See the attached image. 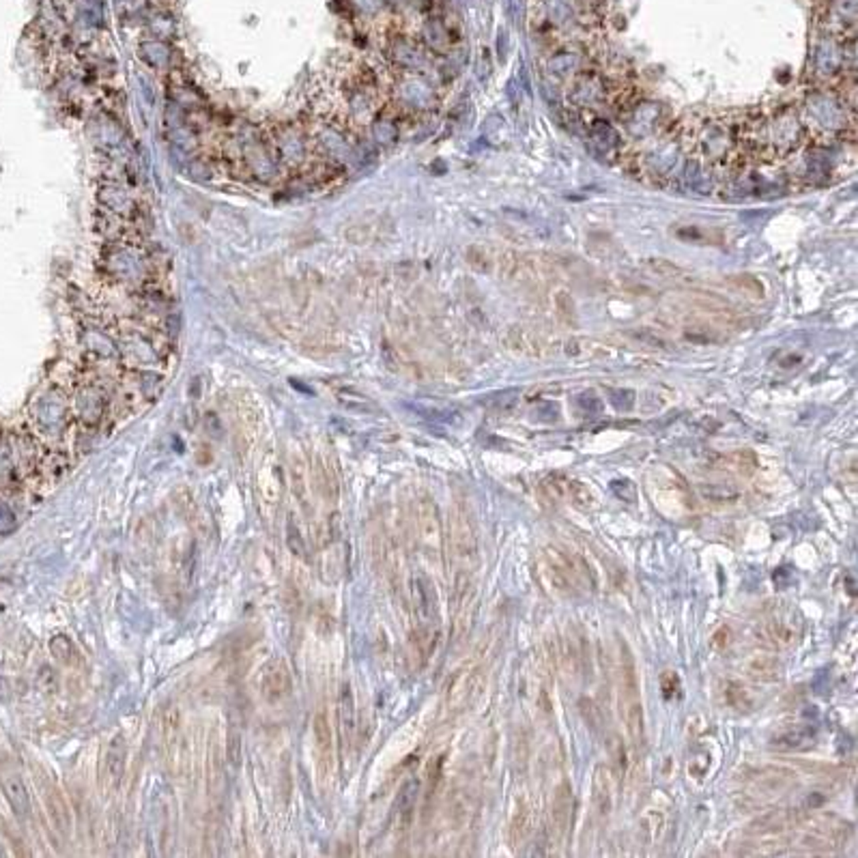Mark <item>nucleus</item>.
I'll return each instance as SVG.
<instances>
[{
    "mask_svg": "<svg viewBox=\"0 0 858 858\" xmlns=\"http://www.w3.org/2000/svg\"><path fill=\"white\" fill-rule=\"evenodd\" d=\"M50 652H52V656H56L63 662H73V656H76V648H73V644L67 635H56L50 641Z\"/></svg>",
    "mask_w": 858,
    "mask_h": 858,
    "instance_id": "ddd939ff",
    "label": "nucleus"
},
{
    "mask_svg": "<svg viewBox=\"0 0 858 858\" xmlns=\"http://www.w3.org/2000/svg\"><path fill=\"white\" fill-rule=\"evenodd\" d=\"M568 499H572V504L581 510H591L596 508V497L594 493L585 487L583 482L577 480H568Z\"/></svg>",
    "mask_w": 858,
    "mask_h": 858,
    "instance_id": "9b49d317",
    "label": "nucleus"
},
{
    "mask_svg": "<svg viewBox=\"0 0 858 858\" xmlns=\"http://www.w3.org/2000/svg\"><path fill=\"white\" fill-rule=\"evenodd\" d=\"M579 404L585 409L587 414H598V411H601V400H598V398H594L591 394H583V396H579Z\"/></svg>",
    "mask_w": 858,
    "mask_h": 858,
    "instance_id": "4be33fe9",
    "label": "nucleus"
},
{
    "mask_svg": "<svg viewBox=\"0 0 858 858\" xmlns=\"http://www.w3.org/2000/svg\"><path fill=\"white\" fill-rule=\"evenodd\" d=\"M260 689H263V695L269 701H276V699H280V697H284L288 693L290 678H288L286 667L280 660L267 665L265 674H263V682H260Z\"/></svg>",
    "mask_w": 858,
    "mask_h": 858,
    "instance_id": "7ed1b4c3",
    "label": "nucleus"
},
{
    "mask_svg": "<svg viewBox=\"0 0 858 858\" xmlns=\"http://www.w3.org/2000/svg\"><path fill=\"white\" fill-rule=\"evenodd\" d=\"M725 693H727V703L731 707H736V710H749V707H751V699H749L747 691H744L742 686L729 684Z\"/></svg>",
    "mask_w": 858,
    "mask_h": 858,
    "instance_id": "a211bd4d",
    "label": "nucleus"
},
{
    "mask_svg": "<svg viewBox=\"0 0 858 858\" xmlns=\"http://www.w3.org/2000/svg\"><path fill=\"white\" fill-rule=\"evenodd\" d=\"M11 699V684L0 676V703H7Z\"/></svg>",
    "mask_w": 858,
    "mask_h": 858,
    "instance_id": "b1692460",
    "label": "nucleus"
},
{
    "mask_svg": "<svg viewBox=\"0 0 858 858\" xmlns=\"http://www.w3.org/2000/svg\"><path fill=\"white\" fill-rule=\"evenodd\" d=\"M729 630L727 628H721L717 635L712 637V648H717V650H723V648H727L729 646Z\"/></svg>",
    "mask_w": 858,
    "mask_h": 858,
    "instance_id": "5701e85b",
    "label": "nucleus"
},
{
    "mask_svg": "<svg viewBox=\"0 0 858 858\" xmlns=\"http://www.w3.org/2000/svg\"><path fill=\"white\" fill-rule=\"evenodd\" d=\"M660 689H662V697L667 699V701H671L674 697H678L680 695V678H678V674H674V671H665V674L660 676Z\"/></svg>",
    "mask_w": 858,
    "mask_h": 858,
    "instance_id": "6ab92c4d",
    "label": "nucleus"
},
{
    "mask_svg": "<svg viewBox=\"0 0 858 858\" xmlns=\"http://www.w3.org/2000/svg\"><path fill=\"white\" fill-rule=\"evenodd\" d=\"M467 260L475 271H487L489 269V256L482 248H469L467 250Z\"/></svg>",
    "mask_w": 858,
    "mask_h": 858,
    "instance_id": "aec40b11",
    "label": "nucleus"
},
{
    "mask_svg": "<svg viewBox=\"0 0 858 858\" xmlns=\"http://www.w3.org/2000/svg\"><path fill=\"white\" fill-rule=\"evenodd\" d=\"M3 790L5 796L11 805V809L15 811V815L26 817L30 813V794L24 786V781L15 774V772H5L3 774Z\"/></svg>",
    "mask_w": 858,
    "mask_h": 858,
    "instance_id": "20e7f679",
    "label": "nucleus"
},
{
    "mask_svg": "<svg viewBox=\"0 0 858 858\" xmlns=\"http://www.w3.org/2000/svg\"><path fill=\"white\" fill-rule=\"evenodd\" d=\"M815 738H817V727L811 723H802V725H792L788 729L779 731L770 740V744L776 751H802V749L811 747Z\"/></svg>",
    "mask_w": 858,
    "mask_h": 858,
    "instance_id": "f03ea898",
    "label": "nucleus"
},
{
    "mask_svg": "<svg viewBox=\"0 0 858 858\" xmlns=\"http://www.w3.org/2000/svg\"><path fill=\"white\" fill-rule=\"evenodd\" d=\"M542 489L549 499L553 501H566L568 499V478L562 473H553L542 482Z\"/></svg>",
    "mask_w": 858,
    "mask_h": 858,
    "instance_id": "f8f14e48",
    "label": "nucleus"
},
{
    "mask_svg": "<svg viewBox=\"0 0 858 858\" xmlns=\"http://www.w3.org/2000/svg\"><path fill=\"white\" fill-rule=\"evenodd\" d=\"M751 676L757 678V680H776V678H779V667H776L772 660L757 658V660L751 665Z\"/></svg>",
    "mask_w": 858,
    "mask_h": 858,
    "instance_id": "dca6fc26",
    "label": "nucleus"
},
{
    "mask_svg": "<svg viewBox=\"0 0 858 858\" xmlns=\"http://www.w3.org/2000/svg\"><path fill=\"white\" fill-rule=\"evenodd\" d=\"M123 770H125V742L121 736H117L110 742L105 753V779L110 786H119Z\"/></svg>",
    "mask_w": 858,
    "mask_h": 858,
    "instance_id": "39448f33",
    "label": "nucleus"
},
{
    "mask_svg": "<svg viewBox=\"0 0 858 858\" xmlns=\"http://www.w3.org/2000/svg\"><path fill=\"white\" fill-rule=\"evenodd\" d=\"M286 544L297 557H306L308 555V544H306L300 527L295 525V520H288V525H286Z\"/></svg>",
    "mask_w": 858,
    "mask_h": 858,
    "instance_id": "4468645a",
    "label": "nucleus"
},
{
    "mask_svg": "<svg viewBox=\"0 0 858 858\" xmlns=\"http://www.w3.org/2000/svg\"><path fill=\"white\" fill-rule=\"evenodd\" d=\"M229 760L233 766H239L241 762V736L235 731V727L229 731Z\"/></svg>",
    "mask_w": 858,
    "mask_h": 858,
    "instance_id": "412c9836",
    "label": "nucleus"
},
{
    "mask_svg": "<svg viewBox=\"0 0 858 858\" xmlns=\"http://www.w3.org/2000/svg\"><path fill=\"white\" fill-rule=\"evenodd\" d=\"M570 800H572L570 790H568V786H564L562 790H559L557 798H555V811H553V815L557 817V824H559V828H564V826L568 824V809H570Z\"/></svg>",
    "mask_w": 858,
    "mask_h": 858,
    "instance_id": "2eb2a0df",
    "label": "nucleus"
},
{
    "mask_svg": "<svg viewBox=\"0 0 858 858\" xmlns=\"http://www.w3.org/2000/svg\"><path fill=\"white\" fill-rule=\"evenodd\" d=\"M626 723H628V731L632 742L641 747L644 744V710H641V703L639 699L635 701H628L626 705Z\"/></svg>",
    "mask_w": 858,
    "mask_h": 858,
    "instance_id": "1a4fd4ad",
    "label": "nucleus"
},
{
    "mask_svg": "<svg viewBox=\"0 0 858 858\" xmlns=\"http://www.w3.org/2000/svg\"><path fill=\"white\" fill-rule=\"evenodd\" d=\"M611 491L615 493L617 499H622L626 504H635L637 501V487L630 480H613L611 482Z\"/></svg>",
    "mask_w": 858,
    "mask_h": 858,
    "instance_id": "f3484780",
    "label": "nucleus"
},
{
    "mask_svg": "<svg viewBox=\"0 0 858 858\" xmlns=\"http://www.w3.org/2000/svg\"><path fill=\"white\" fill-rule=\"evenodd\" d=\"M594 802L603 815H607L613 807V788H611V770L607 766H598L594 774Z\"/></svg>",
    "mask_w": 858,
    "mask_h": 858,
    "instance_id": "423d86ee",
    "label": "nucleus"
},
{
    "mask_svg": "<svg viewBox=\"0 0 858 858\" xmlns=\"http://www.w3.org/2000/svg\"><path fill=\"white\" fill-rule=\"evenodd\" d=\"M418 794H420V781H418V779H409L404 786L400 788V794H398V798H396V811H398V815H402V817L411 815V811H414V807H416V800H418Z\"/></svg>",
    "mask_w": 858,
    "mask_h": 858,
    "instance_id": "9d476101",
    "label": "nucleus"
},
{
    "mask_svg": "<svg viewBox=\"0 0 858 858\" xmlns=\"http://www.w3.org/2000/svg\"><path fill=\"white\" fill-rule=\"evenodd\" d=\"M768 635H770V639L774 644L788 648V646H792L796 641V628H794V624L790 620L776 617V620L768 622Z\"/></svg>",
    "mask_w": 858,
    "mask_h": 858,
    "instance_id": "6e6552de",
    "label": "nucleus"
},
{
    "mask_svg": "<svg viewBox=\"0 0 858 858\" xmlns=\"http://www.w3.org/2000/svg\"><path fill=\"white\" fill-rule=\"evenodd\" d=\"M414 598H416L418 617L422 622V641H430V639L435 641L433 626L437 624V598H435V589L428 579L418 577L414 581Z\"/></svg>",
    "mask_w": 858,
    "mask_h": 858,
    "instance_id": "f257e3e1",
    "label": "nucleus"
},
{
    "mask_svg": "<svg viewBox=\"0 0 858 858\" xmlns=\"http://www.w3.org/2000/svg\"><path fill=\"white\" fill-rule=\"evenodd\" d=\"M338 719H340V727H342L345 738L351 740L353 734H355V723H357V719H355V699H353V693H351L349 686H345V689H342V695H340Z\"/></svg>",
    "mask_w": 858,
    "mask_h": 858,
    "instance_id": "0eeeda50",
    "label": "nucleus"
}]
</instances>
